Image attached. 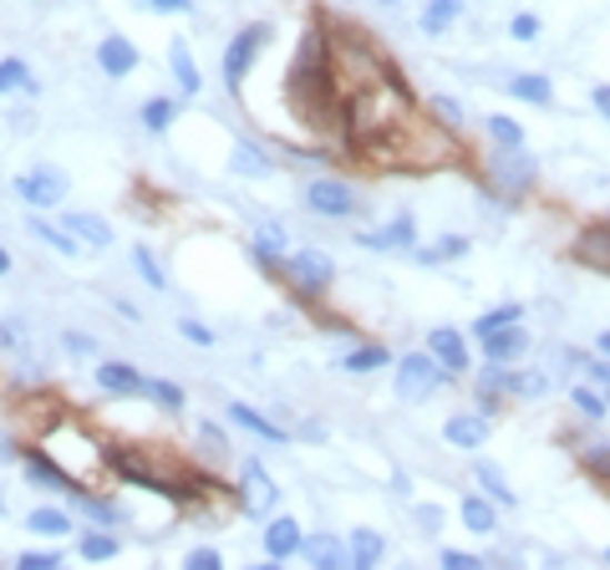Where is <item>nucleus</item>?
Returning a JSON list of instances; mask_svg holds the SVG:
<instances>
[{"mask_svg":"<svg viewBox=\"0 0 610 570\" xmlns=\"http://www.w3.org/2000/svg\"><path fill=\"white\" fill-rule=\"evenodd\" d=\"M229 418H234V423L240 428H250V433H260L264 443H290V433L280 423H270V418L264 413H254V408H244V402H234V408H229Z\"/></svg>","mask_w":610,"mask_h":570,"instance_id":"obj_20","label":"nucleus"},{"mask_svg":"<svg viewBox=\"0 0 610 570\" xmlns=\"http://www.w3.org/2000/svg\"><path fill=\"white\" fill-rule=\"evenodd\" d=\"M428 352L443 362V372H468V347H463V337H458L453 327L428 331Z\"/></svg>","mask_w":610,"mask_h":570,"instance_id":"obj_13","label":"nucleus"},{"mask_svg":"<svg viewBox=\"0 0 610 570\" xmlns=\"http://www.w3.org/2000/svg\"><path fill=\"white\" fill-rule=\"evenodd\" d=\"M443 566L448 570H479L483 560L479 556H463V550H443Z\"/></svg>","mask_w":610,"mask_h":570,"instance_id":"obj_46","label":"nucleus"},{"mask_svg":"<svg viewBox=\"0 0 610 570\" xmlns=\"http://www.w3.org/2000/svg\"><path fill=\"white\" fill-rule=\"evenodd\" d=\"M479 484H483V494H489L493 504H514V489L503 484V473L493 469V463H479Z\"/></svg>","mask_w":610,"mask_h":570,"instance_id":"obj_32","label":"nucleus"},{"mask_svg":"<svg viewBox=\"0 0 610 570\" xmlns=\"http://www.w3.org/2000/svg\"><path fill=\"white\" fill-rule=\"evenodd\" d=\"M493 179H499L503 189H509V199L524 194L529 183H534V158L519 153V148H503V153L493 158Z\"/></svg>","mask_w":610,"mask_h":570,"instance_id":"obj_9","label":"nucleus"},{"mask_svg":"<svg viewBox=\"0 0 610 570\" xmlns=\"http://www.w3.org/2000/svg\"><path fill=\"white\" fill-rule=\"evenodd\" d=\"M286 276H290V286H296V291L321 296L326 286L336 280V266H331V256H326V250H296V256H290V266H286Z\"/></svg>","mask_w":610,"mask_h":570,"instance_id":"obj_5","label":"nucleus"},{"mask_svg":"<svg viewBox=\"0 0 610 570\" xmlns=\"http://www.w3.org/2000/svg\"><path fill=\"white\" fill-rule=\"evenodd\" d=\"M300 556H306V566H321V570L351 566V546H341L336 534H306V540H300Z\"/></svg>","mask_w":610,"mask_h":570,"instance_id":"obj_10","label":"nucleus"},{"mask_svg":"<svg viewBox=\"0 0 610 570\" xmlns=\"http://www.w3.org/2000/svg\"><path fill=\"white\" fill-rule=\"evenodd\" d=\"M600 352H606V357H610V331H606V337H600Z\"/></svg>","mask_w":610,"mask_h":570,"instance_id":"obj_58","label":"nucleus"},{"mask_svg":"<svg viewBox=\"0 0 610 570\" xmlns=\"http://www.w3.org/2000/svg\"><path fill=\"white\" fill-rule=\"evenodd\" d=\"M0 463H16V438L0 433Z\"/></svg>","mask_w":610,"mask_h":570,"instance_id":"obj_55","label":"nucleus"},{"mask_svg":"<svg viewBox=\"0 0 610 570\" xmlns=\"http://www.w3.org/2000/svg\"><path fill=\"white\" fill-rule=\"evenodd\" d=\"M438 388H443V362L432 352H412L397 362V398L402 402H428Z\"/></svg>","mask_w":610,"mask_h":570,"instance_id":"obj_2","label":"nucleus"},{"mask_svg":"<svg viewBox=\"0 0 610 570\" xmlns=\"http://www.w3.org/2000/svg\"><path fill=\"white\" fill-rule=\"evenodd\" d=\"M306 209H316V214H326V219H347L351 209H357V194H351V183H341V179H311L306 183Z\"/></svg>","mask_w":610,"mask_h":570,"instance_id":"obj_6","label":"nucleus"},{"mask_svg":"<svg viewBox=\"0 0 610 570\" xmlns=\"http://www.w3.org/2000/svg\"><path fill=\"white\" fill-rule=\"evenodd\" d=\"M524 352H529V331L519 327V321H514V327H499L493 337H483V357H489V362L509 367V362H519Z\"/></svg>","mask_w":610,"mask_h":570,"instance_id":"obj_11","label":"nucleus"},{"mask_svg":"<svg viewBox=\"0 0 610 570\" xmlns=\"http://www.w3.org/2000/svg\"><path fill=\"white\" fill-rule=\"evenodd\" d=\"M280 250H286V230H280V224H260V230H254V256L276 260Z\"/></svg>","mask_w":610,"mask_h":570,"instance_id":"obj_34","label":"nucleus"},{"mask_svg":"<svg viewBox=\"0 0 610 570\" xmlns=\"http://www.w3.org/2000/svg\"><path fill=\"white\" fill-rule=\"evenodd\" d=\"M31 234H37L41 244H51V250H61V256H77L72 230H57V224H47V219H31Z\"/></svg>","mask_w":610,"mask_h":570,"instance_id":"obj_30","label":"nucleus"},{"mask_svg":"<svg viewBox=\"0 0 610 570\" xmlns=\"http://www.w3.org/2000/svg\"><path fill=\"white\" fill-rule=\"evenodd\" d=\"M143 398H153L158 408H168V413H179L183 408V388H173V382H153V377L143 382Z\"/></svg>","mask_w":610,"mask_h":570,"instance_id":"obj_36","label":"nucleus"},{"mask_svg":"<svg viewBox=\"0 0 610 570\" xmlns=\"http://www.w3.org/2000/svg\"><path fill=\"white\" fill-rule=\"evenodd\" d=\"M82 556L87 560H112V556H118V540L97 530V534H87V540H82Z\"/></svg>","mask_w":610,"mask_h":570,"instance_id":"obj_41","label":"nucleus"},{"mask_svg":"<svg viewBox=\"0 0 610 570\" xmlns=\"http://www.w3.org/2000/svg\"><path fill=\"white\" fill-rule=\"evenodd\" d=\"M0 347H6V352H26V321L21 316H6V321H0Z\"/></svg>","mask_w":610,"mask_h":570,"instance_id":"obj_40","label":"nucleus"},{"mask_svg":"<svg viewBox=\"0 0 610 570\" xmlns=\"http://www.w3.org/2000/svg\"><path fill=\"white\" fill-rule=\"evenodd\" d=\"M458 16H463V0H428V6H422V31H428V37H443Z\"/></svg>","mask_w":610,"mask_h":570,"instance_id":"obj_21","label":"nucleus"},{"mask_svg":"<svg viewBox=\"0 0 610 570\" xmlns=\"http://www.w3.org/2000/svg\"><path fill=\"white\" fill-rule=\"evenodd\" d=\"M382 6H392V0H382Z\"/></svg>","mask_w":610,"mask_h":570,"instance_id":"obj_59","label":"nucleus"},{"mask_svg":"<svg viewBox=\"0 0 610 570\" xmlns=\"http://www.w3.org/2000/svg\"><path fill=\"white\" fill-rule=\"evenodd\" d=\"M586 372H590V377H596L600 388H610V367H606V362H586Z\"/></svg>","mask_w":610,"mask_h":570,"instance_id":"obj_52","label":"nucleus"},{"mask_svg":"<svg viewBox=\"0 0 610 570\" xmlns=\"http://www.w3.org/2000/svg\"><path fill=\"white\" fill-rule=\"evenodd\" d=\"M16 199H26L31 209H57L61 199H67V173L41 163V169H31V173L16 179Z\"/></svg>","mask_w":610,"mask_h":570,"instance_id":"obj_4","label":"nucleus"},{"mask_svg":"<svg viewBox=\"0 0 610 570\" xmlns=\"http://www.w3.org/2000/svg\"><path fill=\"white\" fill-rule=\"evenodd\" d=\"M179 331H183L189 341H199V347H209V341H214V331L199 327V321H179Z\"/></svg>","mask_w":610,"mask_h":570,"instance_id":"obj_49","label":"nucleus"},{"mask_svg":"<svg viewBox=\"0 0 610 570\" xmlns=\"http://www.w3.org/2000/svg\"><path fill=\"white\" fill-rule=\"evenodd\" d=\"M382 556H387V540L377 530H357V534H351V566H357V570H371Z\"/></svg>","mask_w":610,"mask_h":570,"instance_id":"obj_22","label":"nucleus"},{"mask_svg":"<svg viewBox=\"0 0 610 570\" xmlns=\"http://www.w3.org/2000/svg\"><path fill=\"white\" fill-rule=\"evenodd\" d=\"M37 122H31V112H11V133H31Z\"/></svg>","mask_w":610,"mask_h":570,"instance_id":"obj_51","label":"nucleus"},{"mask_svg":"<svg viewBox=\"0 0 610 570\" xmlns=\"http://www.w3.org/2000/svg\"><path fill=\"white\" fill-rule=\"evenodd\" d=\"M432 108H438V118H443L448 128H458V122H463V108H458L453 98H438V102H432Z\"/></svg>","mask_w":610,"mask_h":570,"instance_id":"obj_48","label":"nucleus"},{"mask_svg":"<svg viewBox=\"0 0 610 570\" xmlns=\"http://www.w3.org/2000/svg\"><path fill=\"white\" fill-rule=\"evenodd\" d=\"M483 392H514V398H544L550 377L544 372H503V362H493L483 372Z\"/></svg>","mask_w":610,"mask_h":570,"instance_id":"obj_7","label":"nucleus"},{"mask_svg":"<svg viewBox=\"0 0 610 570\" xmlns=\"http://www.w3.org/2000/svg\"><path fill=\"white\" fill-rule=\"evenodd\" d=\"M463 250H468V240H463V234H443V240L432 244V250H418V260H422V266H443V260L463 256Z\"/></svg>","mask_w":610,"mask_h":570,"instance_id":"obj_31","label":"nucleus"},{"mask_svg":"<svg viewBox=\"0 0 610 570\" xmlns=\"http://www.w3.org/2000/svg\"><path fill=\"white\" fill-rule=\"evenodd\" d=\"M132 266H138V276H143L153 291H163V286H168V280H163V266L153 260V250H148V244H138V250H132Z\"/></svg>","mask_w":610,"mask_h":570,"instance_id":"obj_37","label":"nucleus"},{"mask_svg":"<svg viewBox=\"0 0 610 570\" xmlns=\"http://www.w3.org/2000/svg\"><path fill=\"white\" fill-rule=\"evenodd\" d=\"M443 438L453 443V449H479L483 438H489V418L483 413H458L443 423Z\"/></svg>","mask_w":610,"mask_h":570,"instance_id":"obj_15","label":"nucleus"},{"mask_svg":"<svg viewBox=\"0 0 610 570\" xmlns=\"http://www.w3.org/2000/svg\"><path fill=\"white\" fill-rule=\"evenodd\" d=\"M97 382H102L108 392H122V398H143V382H148V377L132 372L128 362H102V367H97Z\"/></svg>","mask_w":610,"mask_h":570,"instance_id":"obj_18","label":"nucleus"},{"mask_svg":"<svg viewBox=\"0 0 610 570\" xmlns=\"http://www.w3.org/2000/svg\"><path fill=\"white\" fill-rule=\"evenodd\" d=\"M229 169L234 173H244V179H270V158L260 153V148H250V143H234V158H229Z\"/></svg>","mask_w":610,"mask_h":570,"instance_id":"obj_23","label":"nucleus"},{"mask_svg":"<svg viewBox=\"0 0 610 570\" xmlns=\"http://www.w3.org/2000/svg\"><path fill=\"white\" fill-rule=\"evenodd\" d=\"M168 122H173V102H168V98H153V102L143 108V128H148V133H163Z\"/></svg>","mask_w":610,"mask_h":570,"instance_id":"obj_39","label":"nucleus"},{"mask_svg":"<svg viewBox=\"0 0 610 570\" xmlns=\"http://www.w3.org/2000/svg\"><path fill=\"white\" fill-rule=\"evenodd\" d=\"M26 524H31L37 534H67V530H72V514H67V510H31V520H26Z\"/></svg>","mask_w":610,"mask_h":570,"instance_id":"obj_33","label":"nucleus"},{"mask_svg":"<svg viewBox=\"0 0 610 570\" xmlns=\"http://www.w3.org/2000/svg\"><path fill=\"white\" fill-rule=\"evenodd\" d=\"M519 41H534L539 37V16H514V26H509Z\"/></svg>","mask_w":610,"mask_h":570,"instance_id":"obj_47","label":"nucleus"},{"mask_svg":"<svg viewBox=\"0 0 610 570\" xmlns=\"http://www.w3.org/2000/svg\"><path fill=\"white\" fill-rule=\"evenodd\" d=\"M264 41H270V26L254 21V26H244L240 37H234V41L224 47V82H229V87H240V82H244V72H250V61L264 51Z\"/></svg>","mask_w":610,"mask_h":570,"instance_id":"obj_3","label":"nucleus"},{"mask_svg":"<svg viewBox=\"0 0 610 570\" xmlns=\"http://www.w3.org/2000/svg\"><path fill=\"white\" fill-rule=\"evenodd\" d=\"M574 260L600 276H610V224H590L580 240H574Z\"/></svg>","mask_w":610,"mask_h":570,"instance_id":"obj_12","label":"nucleus"},{"mask_svg":"<svg viewBox=\"0 0 610 570\" xmlns=\"http://www.w3.org/2000/svg\"><path fill=\"white\" fill-rule=\"evenodd\" d=\"M26 479H31L37 489H77V484H72V473L57 469V463L47 459V453H31V459H26Z\"/></svg>","mask_w":610,"mask_h":570,"instance_id":"obj_19","label":"nucleus"},{"mask_svg":"<svg viewBox=\"0 0 610 570\" xmlns=\"http://www.w3.org/2000/svg\"><path fill=\"white\" fill-rule=\"evenodd\" d=\"M407 118H412V102H407V87L397 82V77H382V82H371L367 92L347 98V133L357 138L361 148L392 138L397 128H407Z\"/></svg>","mask_w":610,"mask_h":570,"instance_id":"obj_1","label":"nucleus"},{"mask_svg":"<svg viewBox=\"0 0 610 570\" xmlns=\"http://www.w3.org/2000/svg\"><path fill=\"white\" fill-rule=\"evenodd\" d=\"M392 357H387V347H357V352L341 357V372H377V367H387Z\"/></svg>","mask_w":610,"mask_h":570,"instance_id":"obj_27","label":"nucleus"},{"mask_svg":"<svg viewBox=\"0 0 610 570\" xmlns=\"http://www.w3.org/2000/svg\"><path fill=\"white\" fill-rule=\"evenodd\" d=\"M203 443H209V449H224V433H219L214 423H203Z\"/></svg>","mask_w":610,"mask_h":570,"instance_id":"obj_53","label":"nucleus"},{"mask_svg":"<svg viewBox=\"0 0 610 570\" xmlns=\"http://www.w3.org/2000/svg\"><path fill=\"white\" fill-rule=\"evenodd\" d=\"M489 133L499 138L503 148H519V143H524V128H519L514 118H489Z\"/></svg>","mask_w":610,"mask_h":570,"instance_id":"obj_42","label":"nucleus"},{"mask_svg":"<svg viewBox=\"0 0 610 570\" xmlns=\"http://www.w3.org/2000/svg\"><path fill=\"white\" fill-rule=\"evenodd\" d=\"M412 234H418V224H412V214H402V219H392L387 230H367L361 244H367V250H412Z\"/></svg>","mask_w":610,"mask_h":570,"instance_id":"obj_17","label":"nucleus"},{"mask_svg":"<svg viewBox=\"0 0 610 570\" xmlns=\"http://www.w3.org/2000/svg\"><path fill=\"white\" fill-rule=\"evenodd\" d=\"M168 61H173V77H179L183 98H193V92H199V67H193L189 47H183V41H173V51H168Z\"/></svg>","mask_w":610,"mask_h":570,"instance_id":"obj_26","label":"nucleus"},{"mask_svg":"<svg viewBox=\"0 0 610 570\" xmlns=\"http://www.w3.org/2000/svg\"><path fill=\"white\" fill-rule=\"evenodd\" d=\"M574 408H580V413H586V418H606V408H610V402L606 398H600V392H590V388H574Z\"/></svg>","mask_w":610,"mask_h":570,"instance_id":"obj_43","label":"nucleus"},{"mask_svg":"<svg viewBox=\"0 0 610 570\" xmlns=\"http://www.w3.org/2000/svg\"><path fill=\"white\" fill-rule=\"evenodd\" d=\"M463 524H468L473 534H493V504H489V499L468 494V499H463Z\"/></svg>","mask_w":610,"mask_h":570,"instance_id":"obj_28","label":"nucleus"},{"mask_svg":"<svg viewBox=\"0 0 610 570\" xmlns=\"http://www.w3.org/2000/svg\"><path fill=\"white\" fill-rule=\"evenodd\" d=\"M606 560H610V550H606Z\"/></svg>","mask_w":610,"mask_h":570,"instance_id":"obj_60","label":"nucleus"},{"mask_svg":"<svg viewBox=\"0 0 610 570\" xmlns=\"http://www.w3.org/2000/svg\"><path fill=\"white\" fill-rule=\"evenodd\" d=\"M418 524H422V530H438V524H443V510H438V504H422V510H418Z\"/></svg>","mask_w":610,"mask_h":570,"instance_id":"obj_50","label":"nucleus"},{"mask_svg":"<svg viewBox=\"0 0 610 570\" xmlns=\"http://www.w3.org/2000/svg\"><path fill=\"white\" fill-rule=\"evenodd\" d=\"M189 570H219L224 560H219V550H189V560H183Z\"/></svg>","mask_w":610,"mask_h":570,"instance_id":"obj_45","label":"nucleus"},{"mask_svg":"<svg viewBox=\"0 0 610 570\" xmlns=\"http://www.w3.org/2000/svg\"><path fill=\"white\" fill-rule=\"evenodd\" d=\"M67 230H72V234H82L87 244H102V250H108V244H112L108 219H97V214H67Z\"/></svg>","mask_w":610,"mask_h":570,"instance_id":"obj_25","label":"nucleus"},{"mask_svg":"<svg viewBox=\"0 0 610 570\" xmlns=\"http://www.w3.org/2000/svg\"><path fill=\"white\" fill-rule=\"evenodd\" d=\"M300 524L296 520H270L264 524V556L270 560H290V556H300Z\"/></svg>","mask_w":610,"mask_h":570,"instance_id":"obj_16","label":"nucleus"},{"mask_svg":"<svg viewBox=\"0 0 610 570\" xmlns=\"http://www.w3.org/2000/svg\"><path fill=\"white\" fill-rule=\"evenodd\" d=\"M519 316H524V306H514V301L499 306V311H489V316H479V321H473V337H479V341H483V337H493L499 327H514Z\"/></svg>","mask_w":610,"mask_h":570,"instance_id":"obj_29","label":"nucleus"},{"mask_svg":"<svg viewBox=\"0 0 610 570\" xmlns=\"http://www.w3.org/2000/svg\"><path fill=\"white\" fill-rule=\"evenodd\" d=\"M6 270H11V256H6V250H0V276H6Z\"/></svg>","mask_w":610,"mask_h":570,"instance_id":"obj_57","label":"nucleus"},{"mask_svg":"<svg viewBox=\"0 0 610 570\" xmlns=\"http://www.w3.org/2000/svg\"><path fill=\"white\" fill-rule=\"evenodd\" d=\"M509 92H514V98H524V102H554L550 77H534V72L509 77Z\"/></svg>","mask_w":610,"mask_h":570,"instance_id":"obj_24","label":"nucleus"},{"mask_svg":"<svg viewBox=\"0 0 610 570\" xmlns=\"http://www.w3.org/2000/svg\"><path fill=\"white\" fill-rule=\"evenodd\" d=\"M596 108H600V118H610V87H596Z\"/></svg>","mask_w":610,"mask_h":570,"instance_id":"obj_56","label":"nucleus"},{"mask_svg":"<svg viewBox=\"0 0 610 570\" xmlns=\"http://www.w3.org/2000/svg\"><path fill=\"white\" fill-rule=\"evenodd\" d=\"M72 494H77V504H82V510H87V514H92V520H97V524H118V520H122V514H118V510H112L108 499H92V494H82V484H77V489H72Z\"/></svg>","mask_w":610,"mask_h":570,"instance_id":"obj_38","label":"nucleus"},{"mask_svg":"<svg viewBox=\"0 0 610 570\" xmlns=\"http://www.w3.org/2000/svg\"><path fill=\"white\" fill-rule=\"evenodd\" d=\"M16 566L21 570H61V556H51V550H21Z\"/></svg>","mask_w":610,"mask_h":570,"instance_id":"obj_44","label":"nucleus"},{"mask_svg":"<svg viewBox=\"0 0 610 570\" xmlns=\"http://www.w3.org/2000/svg\"><path fill=\"white\" fill-rule=\"evenodd\" d=\"M16 87H26V92H31V72H26V61L21 57H6L0 61V92H16Z\"/></svg>","mask_w":610,"mask_h":570,"instance_id":"obj_35","label":"nucleus"},{"mask_svg":"<svg viewBox=\"0 0 610 570\" xmlns=\"http://www.w3.org/2000/svg\"><path fill=\"white\" fill-rule=\"evenodd\" d=\"M148 6H158V11H189L193 0H148Z\"/></svg>","mask_w":610,"mask_h":570,"instance_id":"obj_54","label":"nucleus"},{"mask_svg":"<svg viewBox=\"0 0 610 570\" xmlns=\"http://www.w3.org/2000/svg\"><path fill=\"white\" fill-rule=\"evenodd\" d=\"M97 61H102V77H128L132 67H138V47H132L128 37H102Z\"/></svg>","mask_w":610,"mask_h":570,"instance_id":"obj_14","label":"nucleus"},{"mask_svg":"<svg viewBox=\"0 0 610 570\" xmlns=\"http://www.w3.org/2000/svg\"><path fill=\"white\" fill-rule=\"evenodd\" d=\"M276 499H280V489L270 484V473L260 469V463H244V473H240V504L254 514V520H264V514L276 510Z\"/></svg>","mask_w":610,"mask_h":570,"instance_id":"obj_8","label":"nucleus"}]
</instances>
